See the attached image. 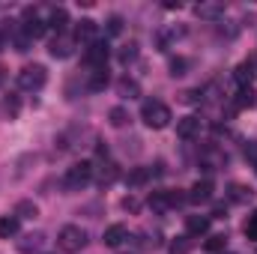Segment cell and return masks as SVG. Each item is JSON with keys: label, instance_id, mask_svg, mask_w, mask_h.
<instances>
[{"label": "cell", "instance_id": "obj_1", "mask_svg": "<svg viewBox=\"0 0 257 254\" xmlns=\"http://www.w3.org/2000/svg\"><path fill=\"white\" fill-rule=\"evenodd\" d=\"M141 120L150 129H165L171 123V108L165 102H159V99H147L141 105Z\"/></svg>", "mask_w": 257, "mask_h": 254}, {"label": "cell", "instance_id": "obj_2", "mask_svg": "<svg viewBox=\"0 0 257 254\" xmlns=\"http://www.w3.org/2000/svg\"><path fill=\"white\" fill-rule=\"evenodd\" d=\"M57 245H60V251H66V254H78L87 245V230L78 227V224H66L63 230L57 233Z\"/></svg>", "mask_w": 257, "mask_h": 254}, {"label": "cell", "instance_id": "obj_3", "mask_svg": "<svg viewBox=\"0 0 257 254\" xmlns=\"http://www.w3.org/2000/svg\"><path fill=\"white\" fill-rule=\"evenodd\" d=\"M90 180H93V162H78V165H72V168L66 171L63 186L69 191H81Z\"/></svg>", "mask_w": 257, "mask_h": 254}, {"label": "cell", "instance_id": "obj_4", "mask_svg": "<svg viewBox=\"0 0 257 254\" xmlns=\"http://www.w3.org/2000/svg\"><path fill=\"white\" fill-rule=\"evenodd\" d=\"M45 81H48V72H45V66H39V63L24 66V69L18 72V84H21V90H27V93L42 90Z\"/></svg>", "mask_w": 257, "mask_h": 254}, {"label": "cell", "instance_id": "obj_5", "mask_svg": "<svg viewBox=\"0 0 257 254\" xmlns=\"http://www.w3.org/2000/svg\"><path fill=\"white\" fill-rule=\"evenodd\" d=\"M21 30H24V36H27V39H39V36L48 30V21H42L33 9H27V12H24V18H21Z\"/></svg>", "mask_w": 257, "mask_h": 254}, {"label": "cell", "instance_id": "obj_6", "mask_svg": "<svg viewBox=\"0 0 257 254\" xmlns=\"http://www.w3.org/2000/svg\"><path fill=\"white\" fill-rule=\"evenodd\" d=\"M108 45L99 39V42H93V45H87V63H90V69H105V63H108Z\"/></svg>", "mask_w": 257, "mask_h": 254}, {"label": "cell", "instance_id": "obj_7", "mask_svg": "<svg viewBox=\"0 0 257 254\" xmlns=\"http://www.w3.org/2000/svg\"><path fill=\"white\" fill-rule=\"evenodd\" d=\"M75 39H78V42H87V45L99 42V24H96V21H90V18L78 21V27H75Z\"/></svg>", "mask_w": 257, "mask_h": 254}, {"label": "cell", "instance_id": "obj_8", "mask_svg": "<svg viewBox=\"0 0 257 254\" xmlns=\"http://www.w3.org/2000/svg\"><path fill=\"white\" fill-rule=\"evenodd\" d=\"M203 132V120L200 117H183L180 123H177V135L183 138V141H192Z\"/></svg>", "mask_w": 257, "mask_h": 254}, {"label": "cell", "instance_id": "obj_9", "mask_svg": "<svg viewBox=\"0 0 257 254\" xmlns=\"http://www.w3.org/2000/svg\"><path fill=\"white\" fill-rule=\"evenodd\" d=\"M192 203H209L212 200V183L209 180H197L192 189H189V194H186Z\"/></svg>", "mask_w": 257, "mask_h": 254}, {"label": "cell", "instance_id": "obj_10", "mask_svg": "<svg viewBox=\"0 0 257 254\" xmlns=\"http://www.w3.org/2000/svg\"><path fill=\"white\" fill-rule=\"evenodd\" d=\"M126 239H128L126 224H111V227L105 230V245H111V248H120Z\"/></svg>", "mask_w": 257, "mask_h": 254}, {"label": "cell", "instance_id": "obj_11", "mask_svg": "<svg viewBox=\"0 0 257 254\" xmlns=\"http://www.w3.org/2000/svg\"><path fill=\"white\" fill-rule=\"evenodd\" d=\"M186 227H189V236H200L209 230V215H189L186 218Z\"/></svg>", "mask_w": 257, "mask_h": 254}, {"label": "cell", "instance_id": "obj_12", "mask_svg": "<svg viewBox=\"0 0 257 254\" xmlns=\"http://www.w3.org/2000/svg\"><path fill=\"white\" fill-rule=\"evenodd\" d=\"M126 183H128V189H144V186L150 183V171H147V168H132L128 177H126Z\"/></svg>", "mask_w": 257, "mask_h": 254}, {"label": "cell", "instance_id": "obj_13", "mask_svg": "<svg viewBox=\"0 0 257 254\" xmlns=\"http://www.w3.org/2000/svg\"><path fill=\"white\" fill-rule=\"evenodd\" d=\"M227 197H230V203H248V200L254 197V191L248 189V186H239V183H233V186L227 189Z\"/></svg>", "mask_w": 257, "mask_h": 254}, {"label": "cell", "instance_id": "obj_14", "mask_svg": "<svg viewBox=\"0 0 257 254\" xmlns=\"http://www.w3.org/2000/svg\"><path fill=\"white\" fill-rule=\"evenodd\" d=\"M117 93H120L123 99H138V96H141V84H138L135 78H123V81L117 84Z\"/></svg>", "mask_w": 257, "mask_h": 254}, {"label": "cell", "instance_id": "obj_15", "mask_svg": "<svg viewBox=\"0 0 257 254\" xmlns=\"http://www.w3.org/2000/svg\"><path fill=\"white\" fill-rule=\"evenodd\" d=\"M87 87H90L93 93L105 90V87H108V69H93V72H90V81H87Z\"/></svg>", "mask_w": 257, "mask_h": 254}, {"label": "cell", "instance_id": "obj_16", "mask_svg": "<svg viewBox=\"0 0 257 254\" xmlns=\"http://www.w3.org/2000/svg\"><path fill=\"white\" fill-rule=\"evenodd\" d=\"M66 24H69L66 9H51V15H48V27H51V30H57V36L66 30Z\"/></svg>", "mask_w": 257, "mask_h": 254}, {"label": "cell", "instance_id": "obj_17", "mask_svg": "<svg viewBox=\"0 0 257 254\" xmlns=\"http://www.w3.org/2000/svg\"><path fill=\"white\" fill-rule=\"evenodd\" d=\"M69 54H72V39H66L63 33H60V36L51 42V57H60V60H63Z\"/></svg>", "mask_w": 257, "mask_h": 254}, {"label": "cell", "instance_id": "obj_18", "mask_svg": "<svg viewBox=\"0 0 257 254\" xmlns=\"http://www.w3.org/2000/svg\"><path fill=\"white\" fill-rule=\"evenodd\" d=\"M194 12H197L200 18H209V21H212V18H221V15H224V6H221V3H200Z\"/></svg>", "mask_w": 257, "mask_h": 254}, {"label": "cell", "instance_id": "obj_19", "mask_svg": "<svg viewBox=\"0 0 257 254\" xmlns=\"http://www.w3.org/2000/svg\"><path fill=\"white\" fill-rule=\"evenodd\" d=\"M18 233V218L15 215H0V239H9Z\"/></svg>", "mask_w": 257, "mask_h": 254}, {"label": "cell", "instance_id": "obj_20", "mask_svg": "<svg viewBox=\"0 0 257 254\" xmlns=\"http://www.w3.org/2000/svg\"><path fill=\"white\" fill-rule=\"evenodd\" d=\"M42 242H45V236H42V233H27V236H24V239L18 242V251L30 254V251H36V248H39Z\"/></svg>", "mask_w": 257, "mask_h": 254}, {"label": "cell", "instance_id": "obj_21", "mask_svg": "<svg viewBox=\"0 0 257 254\" xmlns=\"http://www.w3.org/2000/svg\"><path fill=\"white\" fill-rule=\"evenodd\" d=\"M233 78H236V84H239L242 90H248V87H251V81H254V69H251V63H242L239 69H236V75H233Z\"/></svg>", "mask_w": 257, "mask_h": 254}, {"label": "cell", "instance_id": "obj_22", "mask_svg": "<svg viewBox=\"0 0 257 254\" xmlns=\"http://www.w3.org/2000/svg\"><path fill=\"white\" fill-rule=\"evenodd\" d=\"M39 215V206L33 203V200H21L18 206H15V218L21 221V218H36Z\"/></svg>", "mask_w": 257, "mask_h": 254}, {"label": "cell", "instance_id": "obj_23", "mask_svg": "<svg viewBox=\"0 0 257 254\" xmlns=\"http://www.w3.org/2000/svg\"><path fill=\"white\" fill-rule=\"evenodd\" d=\"M108 123H111L114 129H123L128 123V111H126V108H120V105H117V108H111V111H108Z\"/></svg>", "mask_w": 257, "mask_h": 254}, {"label": "cell", "instance_id": "obj_24", "mask_svg": "<svg viewBox=\"0 0 257 254\" xmlns=\"http://www.w3.org/2000/svg\"><path fill=\"white\" fill-rule=\"evenodd\" d=\"M99 171V183H114L117 180V165L114 162H105L102 168H93V174Z\"/></svg>", "mask_w": 257, "mask_h": 254}, {"label": "cell", "instance_id": "obj_25", "mask_svg": "<svg viewBox=\"0 0 257 254\" xmlns=\"http://www.w3.org/2000/svg\"><path fill=\"white\" fill-rule=\"evenodd\" d=\"M203 248H206V251H212V254L224 251V248H227V236H224V233H215V236H209V239L203 242Z\"/></svg>", "mask_w": 257, "mask_h": 254}, {"label": "cell", "instance_id": "obj_26", "mask_svg": "<svg viewBox=\"0 0 257 254\" xmlns=\"http://www.w3.org/2000/svg\"><path fill=\"white\" fill-rule=\"evenodd\" d=\"M3 111L9 114V120H15V117H18V111H21V102H18V96H12V93H9V96L3 99Z\"/></svg>", "mask_w": 257, "mask_h": 254}, {"label": "cell", "instance_id": "obj_27", "mask_svg": "<svg viewBox=\"0 0 257 254\" xmlns=\"http://www.w3.org/2000/svg\"><path fill=\"white\" fill-rule=\"evenodd\" d=\"M135 57H138V45H135V42L123 45V51H120V63H132Z\"/></svg>", "mask_w": 257, "mask_h": 254}, {"label": "cell", "instance_id": "obj_28", "mask_svg": "<svg viewBox=\"0 0 257 254\" xmlns=\"http://www.w3.org/2000/svg\"><path fill=\"white\" fill-rule=\"evenodd\" d=\"M186 69H189V60L186 57H174L171 60V75L177 78V75H186Z\"/></svg>", "mask_w": 257, "mask_h": 254}, {"label": "cell", "instance_id": "obj_29", "mask_svg": "<svg viewBox=\"0 0 257 254\" xmlns=\"http://www.w3.org/2000/svg\"><path fill=\"white\" fill-rule=\"evenodd\" d=\"M245 236L248 239H257V209L248 215V221H245Z\"/></svg>", "mask_w": 257, "mask_h": 254}, {"label": "cell", "instance_id": "obj_30", "mask_svg": "<svg viewBox=\"0 0 257 254\" xmlns=\"http://www.w3.org/2000/svg\"><path fill=\"white\" fill-rule=\"evenodd\" d=\"M189 248H192V239L186 236V239H180V242L171 245V254H189Z\"/></svg>", "mask_w": 257, "mask_h": 254}, {"label": "cell", "instance_id": "obj_31", "mask_svg": "<svg viewBox=\"0 0 257 254\" xmlns=\"http://www.w3.org/2000/svg\"><path fill=\"white\" fill-rule=\"evenodd\" d=\"M108 33H111V36H117V33H123V18H120V15H114V18L108 21Z\"/></svg>", "mask_w": 257, "mask_h": 254}, {"label": "cell", "instance_id": "obj_32", "mask_svg": "<svg viewBox=\"0 0 257 254\" xmlns=\"http://www.w3.org/2000/svg\"><path fill=\"white\" fill-rule=\"evenodd\" d=\"M138 206H141V203H138V197H132V194H128V197H123V209H128V212H138Z\"/></svg>", "mask_w": 257, "mask_h": 254}, {"label": "cell", "instance_id": "obj_33", "mask_svg": "<svg viewBox=\"0 0 257 254\" xmlns=\"http://www.w3.org/2000/svg\"><path fill=\"white\" fill-rule=\"evenodd\" d=\"M3 81H6V69L0 66V84H3Z\"/></svg>", "mask_w": 257, "mask_h": 254}, {"label": "cell", "instance_id": "obj_34", "mask_svg": "<svg viewBox=\"0 0 257 254\" xmlns=\"http://www.w3.org/2000/svg\"><path fill=\"white\" fill-rule=\"evenodd\" d=\"M3 45H6V36H3V33H0V51H3Z\"/></svg>", "mask_w": 257, "mask_h": 254}]
</instances>
